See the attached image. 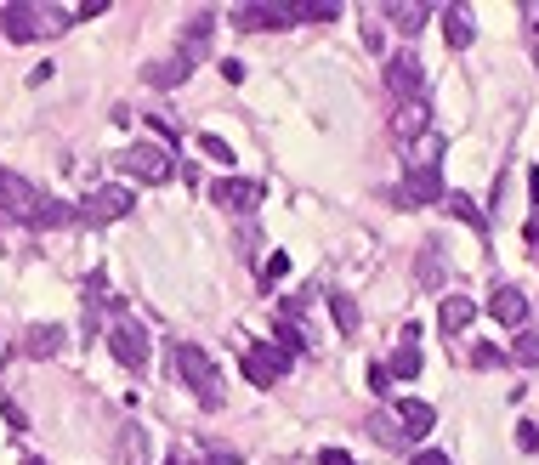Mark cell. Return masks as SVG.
<instances>
[{
  "label": "cell",
  "instance_id": "obj_1",
  "mask_svg": "<svg viewBox=\"0 0 539 465\" xmlns=\"http://www.w3.org/2000/svg\"><path fill=\"white\" fill-rule=\"evenodd\" d=\"M69 12H57V6H35V0H12L6 12H0V29L6 40H46L57 29H69Z\"/></svg>",
  "mask_w": 539,
  "mask_h": 465
},
{
  "label": "cell",
  "instance_id": "obj_2",
  "mask_svg": "<svg viewBox=\"0 0 539 465\" xmlns=\"http://www.w3.org/2000/svg\"><path fill=\"white\" fill-rule=\"evenodd\" d=\"M171 363H176V375L193 386V397L205 403V409H222V369L205 358V346H188V341H176L171 346Z\"/></svg>",
  "mask_w": 539,
  "mask_h": 465
},
{
  "label": "cell",
  "instance_id": "obj_3",
  "mask_svg": "<svg viewBox=\"0 0 539 465\" xmlns=\"http://www.w3.org/2000/svg\"><path fill=\"white\" fill-rule=\"evenodd\" d=\"M0 210L6 216H18V222L40 227V210H46V193L35 188V182H23V176L0 171Z\"/></svg>",
  "mask_w": 539,
  "mask_h": 465
},
{
  "label": "cell",
  "instance_id": "obj_4",
  "mask_svg": "<svg viewBox=\"0 0 539 465\" xmlns=\"http://www.w3.org/2000/svg\"><path fill=\"white\" fill-rule=\"evenodd\" d=\"M120 216H131V188H120V182H103V188H91L86 199H80V222H120Z\"/></svg>",
  "mask_w": 539,
  "mask_h": 465
},
{
  "label": "cell",
  "instance_id": "obj_5",
  "mask_svg": "<svg viewBox=\"0 0 539 465\" xmlns=\"http://www.w3.org/2000/svg\"><path fill=\"white\" fill-rule=\"evenodd\" d=\"M120 171L142 176V182H171L176 165H171V154H165V148H154V142H131V148L120 154Z\"/></svg>",
  "mask_w": 539,
  "mask_h": 465
},
{
  "label": "cell",
  "instance_id": "obj_6",
  "mask_svg": "<svg viewBox=\"0 0 539 465\" xmlns=\"http://www.w3.org/2000/svg\"><path fill=\"white\" fill-rule=\"evenodd\" d=\"M296 18V6H284V0H256V6H239L233 12V29H290Z\"/></svg>",
  "mask_w": 539,
  "mask_h": 465
},
{
  "label": "cell",
  "instance_id": "obj_7",
  "mask_svg": "<svg viewBox=\"0 0 539 465\" xmlns=\"http://www.w3.org/2000/svg\"><path fill=\"white\" fill-rule=\"evenodd\" d=\"M386 91H392V103H415L420 97V57L415 52H398L386 63Z\"/></svg>",
  "mask_w": 539,
  "mask_h": 465
},
{
  "label": "cell",
  "instance_id": "obj_8",
  "mask_svg": "<svg viewBox=\"0 0 539 465\" xmlns=\"http://www.w3.org/2000/svg\"><path fill=\"white\" fill-rule=\"evenodd\" d=\"M443 176H437V165H415V171H409V182H403L398 193H392V199H398V205H437V199H443Z\"/></svg>",
  "mask_w": 539,
  "mask_h": 465
},
{
  "label": "cell",
  "instance_id": "obj_9",
  "mask_svg": "<svg viewBox=\"0 0 539 465\" xmlns=\"http://www.w3.org/2000/svg\"><path fill=\"white\" fill-rule=\"evenodd\" d=\"M284 369H290V352H279V346H250L244 352V380L250 386H273Z\"/></svg>",
  "mask_w": 539,
  "mask_h": 465
},
{
  "label": "cell",
  "instance_id": "obj_10",
  "mask_svg": "<svg viewBox=\"0 0 539 465\" xmlns=\"http://www.w3.org/2000/svg\"><path fill=\"white\" fill-rule=\"evenodd\" d=\"M108 352H114L125 369H142V363H148V329H142V324H114Z\"/></svg>",
  "mask_w": 539,
  "mask_h": 465
},
{
  "label": "cell",
  "instance_id": "obj_11",
  "mask_svg": "<svg viewBox=\"0 0 539 465\" xmlns=\"http://www.w3.org/2000/svg\"><path fill=\"white\" fill-rule=\"evenodd\" d=\"M426 125H432V108H426V97H415V103H398V114H392V137H398L403 148H415V137H426Z\"/></svg>",
  "mask_w": 539,
  "mask_h": 465
},
{
  "label": "cell",
  "instance_id": "obj_12",
  "mask_svg": "<svg viewBox=\"0 0 539 465\" xmlns=\"http://www.w3.org/2000/svg\"><path fill=\"white\" fill-rule=\"evenodd\" d=\"M210 199H216L222 210H256V205H261V182L227 176V182H216V188H210Z\"/></svg>",
  "mask_w": 539,
  "mask_h": 465
},
{
  "label": "cell",
  "instance_id": "obj_13",
  "mask_svg": "<svg viewBox=\"0 0 539 465\" xmlns=\"http://www.w3.org/2000/svg\"><path fill=\"white\" fill-rule=\"evenodd\" d=\"M392 414H398V426H403V437L415 443V437H426V431L437 426V409L432 403H420V397H403V403H392Z\"/></svg>",
  "mask_w": 539,
  "mask_h": 465
},
{
  "label": "cell",
  "instance_id": "obj_14",
  "mask_svg": "<svg viewBox=\"0 0 539 465\" xmlns=\"http://www.w3.org/2000/svg\"><path fill=\"white\" fill-rule=\"evenodd\" d=\"M488 318L505 329H522L528 324V301H522V290H511V284H500L494 290V301H488Z\"/></svg>",
  "mask_w": 539,
  "mask_h": 465
},
{
  "label": "cell",
  "instance_id": "obj_15",
  "mask_svg": "<svg viewBox=\"0 0 539 465\" xmlns=\"http://www.w3.org/2000/svg\"><path fill=\"white\" fill-rule=\"evenodd\" d=\"M386 18L398 23L403 35H420L426 18H432V6H426V0H386Z\"/></svg>",
  "mask_w": 539,
  "mask_h": 465
},
{
  "label": "cell",
  "instance_id": "obj_16",
  "mask_svg": "<svg viewBox=\"0 0 539 465\" xmlns=\"http://www.w3.org/2000/svg\"><path fill=\"white\" fill-rule=\"evenodd\" d=\"M443 35H449V46H460V52L477 40V23H471L466 6H449V12H443Z\"/></svg>",
  "mask_w": 539,
  "mask_h": 465
},
{
  "label": "cell",
  "instance_id": "obj_17",
  "mask_svg": "<svg viewBox=\"0 0 539 465\" xmlns=\"http://www.w3.org/2000/svg\"><path fill=\"white\" fill-rule=\"evenodd\" d=\"M471 318H477V307H471L466 295H449V301H443V312H437V324H443V335H460V329H466Z\"/></svg>",
  "mask_w": 539,
  "mask_h": 465
},
{
  "label": "cell",
  "instance_id": "obj_18",
  "mask_svg": "<svg viewBox=\"0 0 539 465\" xmlns=\"http://www.w3.org/2000/svg\"><path fill=\"white\" fill-rule=\"evenodd\" d=\"M369 437H375V443H386V448H403V443H409L392 409H375V414H369Z\"/></svg>",
  "mask_w": 539,
  "mask_h": 465
},
{
  "label": "cell",
  "instance_id": "obj_19",
  "mask_svg": "<svg viewBox=\"0 0 539 465\" xmlns=\"http://www.w3.org/2000/svg\"><path fill=\"white\" fill-rule=\"evenodd\" d=\"M386 375H392V380H415L420 375V341H403L398 352H392V363H386Z\"/></svg>",
  "mask_w": 539,
  "mask_h": 465
},
{
  "label": "cell",
  "instance_id": "obj_20",
  "mask_svg": "<svg viewBox=\"0 0 539 465\" xmlns=\"http://www.w3.org/2000/svg\"><path fill=\"white\" fill-rule=\"evenodd\" d=\"M330 312H335V329L341 335H358V301L347 290H330Z\"/></svg>",
  "mask_w": 539,
  "mask_h": 465
},
{
  "label": "cell",
  "instance_id": "obj_21",
  "mask_svg": "<svg viewBox=\"0 0 539 465\" xmlns=\"http://www.w3.org/2000/svg\"><path fill=\"white\" fill-rule=\"evenodd\" d=\"M142 80H148V86H176V80H188V63H182V57L154 63V69H142Z\"/></svg>",
  "mask_w": 539,
  "mask_h": 465
},
{
  "label": "cell",
  "instance_id": "obj_22",
  "mask_svg": "<svg viewBox=\"0 0 539 465\" xmlns=\"http://www.w3.org/2000/svg\"><path fill=\"white\" fill-rule=\"evenodd\" d=\"M23 346H29V358H52L57 346H63V335H57V329H46V324H35Z\"/></svg>",
  "mask_w": 539,
  "mask_h": 465
},
{
  "label": "cell",
  "instance_id": "obj_23",
  "mask_svg": "<svg viewBox=\"0 0 539 465\" xmlns=\"http://www.w3.org/2000/svg\"><path fill=\"white\" fill-rule=\"evenodd\" d=\"M296 18L301 23H335V18H341V6H335V0H301Z\"/></svg>",
  "mask_w": 539,
  "mask_h": 465
},
{
  "label": "cell",
  "instance_id": "obj_24",
  "mask_svg": "<svg viewBox=\"0 0 539 465\" xmlns=\"http://www.w3.org/2000/svg\"><path fill=\"white\" fill-rule=\"evenodd\" d=\"M420 284H426V290H437V284H443V256H437V244H426V250H420Z\"/></svg>",
  "mask_w": 539,
  "mask_h": 465
},
{
  "label": "cell",
  "instance_id": "obj_25",
  "mask_svg": "<svg viewBox=\"0 0 539 465\" xmlns=\"http://www.w3.org/2000/svg\"><path fill=\"white\" fill-rule=\"evenodd\" d=\"M443 199H449V210H454V216H460V222H466V227H477V233H483V210H477V205H471V199H466V193H443Z\"/></svg>",
  "mask_w": 539,
  "mask_h": 465
},
{
  "label": "cell",
  "instance_id": "obj_26",
  "mask_svg": "<svg viewBox=\"0 0 539 465\" xmlns=\"http://www.w3.org/2000/svg\"><path fill=\"white\" fill-rule=\"evenodd\" d=\"M301 346H307V335H301L296 312H284L279 318V352H301Z\"/></svg>",
  "mask_w": 539,
  "mask_h": 465
},
{
  "label": "cell",
  "instance_id": "obj_27",
  "mask_svg": "<svg viewBox=\"0 0 539 465\" xmlns=\"http://www.w3.org/2000/svg\"><path fill=\"white\" fill-rule=\"evenodd\" d=\"M511 363H522V369H539V335H528V329H522L517 346H511Z\"/></svg>",
  "mask_w": 539,
  "mask_h": 465
},
{
  "label": "cell",
  "instance_id": "obj_28",
  "mask_svg": "<svg viewBox=\"0 0 539 465\" xmlns=\"http://www.w3.org/2000/svg\"><path fill=\"white\" fill-rule=\"evenodd\" d=\"M120 443H125V460H131V465H148V431L125 426V437H120Z\"/></svg>",
  "mask_w": 539,
  "mask_h": 465
},
{
  "label": "cell",
  "instance_id": "obj_29",
  "mask_svg": "<svg viewBox=\"0 0 539 465\" xmlns=\"http://www.w3.org/2000/svg\"><path fill=\"white\" fill-rule=\"evenodd\" d=\"M284 273H290V256H284V250H279V256H267V261H261V290H273Z\"/></svg>",
  "mask_w": 539,
  "mask_h": 465
},
{
  "label": "cell",
  "instance_id": "obj_30",
  "mask_svg": "<svg viewBox=\"0 0 539 465\" xmlns=\"http://www.w3.org/2000/svg\"><path fill=\"white\" fill-rule=\"evenodd\" d=\"M199 154L216 159V165H233V148H227L222 137H199Z\"/></svg>",
  "mask_w": 539,
  "mask_h": 465
},
{
  "label": "cell",
  "instance_id": "obj_31",
  "mask_svg": "<svg viewBox=\"0 0 539 465\" xmlns=\"http://www.w3.org/2000/svg\"><path fill=\"white\" fill-rule=\"evenodd\" d=\"M471 363H477V369H500L505 352H500V346H477V352H471Z\"/></svg>",
  "mask_w": 539,
  "mask_h": 465
},
{
  "label": "cell",
  "instance_id": "obj_32",
  "mask_svg": "<svg viewBox=\"0 0 539 465\" xmlns=\"http://www.w3.org/2000/svg\"><path fill=\"white\" fill-rule=\"evenodd\" d=\"M517 448H528V454H539V426H528V420H522V426H517Z\"/></svg>",
  "mask_w": 539,
  "mask_h": 465
},
{
  "label": "cell",
  "instance_id": "obj_33",
  "mask_svg": "<svg viewBox=\"0 0 539 465\" xmlns=\"http://www.w3.org/2000/svg\"><path fill=\"white\" fill-rule=\"evenodd\" d=\"M409 465H454V460H449V454H437V448H420Z\"/></svg>",
  "mask_w": 539,
  "mask_h": 465
},
{
  "label": "cell",
  "instance_id": "obj_34",
  "mask_svg": "<svg viewBox=\"0 0 539 465\" xmlns=\"http://www.w3.org/2000/svg\"><path fill=\"white\" fill-rule=\"evenodd\" d=\"M318 460H324V465H358V460H352V454H347V448H324Z\"/></svg>",
  "mask_w": 539,
  "mask_h": 465
},
{
  "label": "cell",
  "instance_id": "obj_35",
  "mask_svg": "<svg viewBox=\"0 0 539 465\" xmlns=\"http://www.w3.org/2000/svg\"><path fill=\"white\" fill-rule=\"evenodd\" d=\"M369 386H375V392H386V386H392V375H386V363H375V369H369Z\"/></svg>",
  "mask_w": 539,
  "mask_h": 465
},
{
  "label": "cell",
  "instance_id": "obj_36",
  "mask_svg": "<svg viewBox=\"0 0 539 465\" xmlns=\"http://www.w3.org/2000/svg\"><path fill=\"white\" fill-rule=\"evenodd\" d=\"M23 465H46V460H35V454H29V460H23Z\"/></svg>",
  "mask_w": 539,
  "mask_h": 465
},
{
  "label": "cell",
  "instance_id": "obj_37",
  "mask_svg": "<svg viewBox=\"0 0 539 465\" xmlns=\"http://www.w3.org/2000/svg\"><path fill=\"white\" fill-rule=\"evenodd\" d=\"M534 63H539V35H534Z\"/></svg>",
  "mask_w": 539,
  "mask_h": 465
}]
</instances>
